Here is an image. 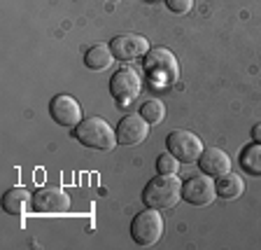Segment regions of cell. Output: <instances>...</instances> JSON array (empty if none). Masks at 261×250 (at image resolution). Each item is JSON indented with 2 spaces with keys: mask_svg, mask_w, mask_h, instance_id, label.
I'll return each mask as SVG.
<instances>
[{
  "mask_svg": "<svg viewBox=\"0 0 261 250\" xmlns=\"http://www.w3.org/2000/svg\"><path fill=\"white\" fill-rule=\"evenodd\" d=\"M182 196V183L175 173H159L142 190V201L147 208H173Z\"/></svg>",
  "mask_w": 261,
  "mask_h": 250,
  "instance_id": "1",
  "label": "cell"
},
{
  "mask_svg": "<svg viewBox=\"0 0 261 250\" xmlns=\"http://www.w3.org/2000/svg\"><path fill=\"white\" fill-rule=\"evenodd\" d=\"M75 138L89 150L108 152V150H114L117 129H112L103 117H87L75 126Z\"/></svg>",
  "mask_w": 261,
  "mask_h": 250,
  "instance_id": "2",
  "label": "cell"
},
{
  "mask_svg": "<svg viewBox=\"0 0 261 250\" xmlns=\"http://www.w3.org/2000/svg\"><path fill=\"white\" fill-rule=\"evenodd\" d=\"M145 71L156 84L168 87L175 84L179 77V63L175 59V54L166 47H152L145 54Z\"/></svg>",
  "mask_w": 261,
  "mask_h": 250,
  "instance_id": "3",
  "label": "cell"
},
{
  "mask_svg": "<svg viewBox=\"0 0 261 250\" xmlns=\"http://www.w3.org/2000/svg\"><path fill=\"white\" fill-rule=\"evenodd\" d=\"M130 236L138 245H156L163 236V218L159 208H145L130 224Z\"/></svg>",
  "mask_w": 261,
  "mask_h": 250,
  "instance_id": "4",
  "label": "cell"
},
{
  "mask_svg": "<svg viewBox=\"0 0 261 250\" xmlns=\"http://www.w3.org/2000/svg\"><path fill=\"white\" fill-rule=\"evenodd\" d=\"M166 147H168V152H173L179 162L185 164H191V162H198V157L203 154V143L201 138L191 133V131H173L168 138H166Z\"/></svg>",
  "mask_w": 261,
  "mask_h": 250,
  "instance_id": "5",
  "label": "cell"
},
{
  "mask_svg": "<svg viewBox=\"0 0 261 250\" xmlns=\"http://www.w3.org/2000/svg\"><path fill=\"white\" fill-rule=\"evenodd\" d=\"M140 89H142V82L140 75H138L133 68H121L112 75L110 80V94L114 96V101L121 105L130 103L133 98L140 96Z\"/></svg>",
  "mask_w": 261,
  "mask_h": 250,
  "instance_id": "6",
  "label": "cell"
},
{
  "mask_svg": "<svg viewBox=\"0 0 261 250\" xmlns=\"http://www.w3.org/2000/svg\"><path fill=\"white\" fill-rule=\"evenodd\" d=\"M217 196V187L212 183L210 175L201 173L189 178L182 185V199H185L189 206H210Z\"/></svg>",
  "mask_w": 261,
  "mask_h": 250,
  "instance_id": "7",
  "label": "cell"
},
{
  "mask_svg": "<svg viewBox=\"0 0 261 250\" xmlns=\"http://www.w3.org/2000/svg\"><path fill=\"white\" fill-rule=\"evenodd\" d=\"M112 54L117 61H136L149 52V40L136 33H121L112 40Z\"/></svg>",
  "mask_w": 261,
  "mask_h": 250,
  "instance_id": "8",
  "label": "cell"
},
{
  "mask_svg": "<svg viewBox=\"0 0 261 250\" xmlns=\"http://www.w3.org/2000/svg\"><path fill=\"white\" fill-rule=\"evenodd\" d=\"M33 208H35V213H44V215L65 213L70 208V196L61 187H42L33 194Z\"/></svg>",
  "mask_w": 261,
  "mask_h": 250,
  "instance_id": "9",
  "label": "cell"
},
{
  "mask_svg": "<svg viewBox=\"0 0 261 250\" xmlns=\"http://www.w3.org/2000/svg\"><path fill=\"white\" fill-rule=\"evenodd\" d=\"M49 112H51V120L61 126H68V129H75L82 122V108L72 96L68 94H59V96L51 98L49 103Z\"/></svg>",
  "mask_w": 261,
  "mask_h": 250,
  "instance_id": "10",
  "label": "cell"
},
{
  "mask_svg": "<svg viewBox=\"0 0 261 250\" xmlns=\"http://www.w3.org/2000/svg\"><path fill=\"white\" fill-rule=\"evenodd\" d=\"M149 133V122L142 115H126L117 124V143L119 145H140Z\"/></svg>",
  "mask_w": 261,
  "mask_h": 250,
  "instance_id": "11",
  "label": "cell"
},
{
  "mask_svg": "<svg viewBox=\"0 0 261 250\" xmlns=\"http://www.w3.org/2000/svg\"><path fill=\"white\" fill-rule=\"evenodd\" d=\"M198 169H201V173L210 175V178H219V175L231 171V159L219 147H207L198 157Z\"/></svg>",
  "mask_w": 261,
  "mask_h": 250,
  "instance_id": "12",
  "label": "cell"
},
{
  "mask_svg": "<svg viewBox=\"0 0 261 250\" xmlns=\"http://www.w3.org/2000/svg\"><path fill=\"white\" fill-rule=\"evenodd\" d=\"M28 203H31V192L26 187H12L3 194V208L10 215H23Z\"/></svg>",
  "mask_w": 261,
  "mask_h": 250,
  "instance_id": "13",
  "label": "cell"
},
{
  "mask_svg": "<svg viewBox=\"0 0 261 250\" xmlns=\"http://www.w3.org/2000/svg\"><path fill=\"white\" fill-rule=\"evenodd\" d=\"M215 187H217V196H222L224 201H233V199H238V196L245 192L243 178H240L238 173H231V171L219 175Z\"/></svg>",
  "mask_w": 261,
  "mask_h": 250,
  "instance_id": "14",
  "label": "cell"
},
{
  "mask_svg": "<svg viewBox=\"0 0 261 250\" xmlns=\"http://www.w3.org/2000/svg\"><path fill=\"white\" fill-rule=\"evenodd\" d=\"M114 61V54H112V47H108V44L98 42L93 44L91 49L87 52V56H84V63H87L89 71H105V68H110Z\"/></svg>",
  "mask_w": 261,
  "mask_h": 250,
  "instance_id": "15",
  "label": "cell"
},
{
  "mask_svg": "<svg viewBox=\"0 0 261 250\" xmlns=\"http://www.w3.org/2000/svg\"><path fill=\"white\" fill-rule=\"evenodd\" d=\"M240 166L252 175H261V143L247 145L240 152Z\"/></svg>",
  "mask_w": 261,
  "mask_h": 250,
  "instance_id": "16",
  "label": "cell"
},
{
  "mask_svg": "<svg viewBox=\"0 0 261 250\" xmlns=\"http://www.w3.org/2000/svg\"><path fill=\"white\" fill-rule=\"evenodd\" d=\"M140 115L154 126V124H159V122H163V117H166V105H163V101H159V98H149V101L142 103Z\"/></svg>",
  "mask_w": 261,
  "mask_h": 250,
  "instance_id": "17",
  "label": "cell"
},
{
  "mask_svg": "<svg viewBox=\"0 0 261 250\" xmlns=\"http://www.w3.org/2000/svg\"><path fill=\"white\" fill-rule=\"evenodd\" d=\"M156 169H159V173H177L179 171V159L175 157L173 152H163V154H159L156 157Z\"/></svg>",
  "mask_w": 261,
  "mask_h": 250,
  "instance_id": "18",
  "label": "cell"
},
{
  "mask_svg": "<svg viewBox=\"0 0 261 250\" xmlns=\"http://www.w3.org/2000/svg\"><path fill=\"white\" fill-rule=\"evenodd\" d=\"M166 5H168V10L175 12V14H187V12L194 7V0H166Z\"/></svg>",
  "mask_w": 261,
  "mask_h": 250,
  "instance_id": "19",
  "label": "cell"
},
{
  "mask_svg": "<svg viewBox=\"0 0 261 250\" xmlns=\"http://www.w3.org/2000/svg\"><path fill=\"white\" fill-rule=\"evenodd\" d=\"M252 136H254V141H256V143H261V124H256V126H254Z\"/></svg>",
  "mask_w": 261,
  "mask_h": 250,
  "instance_id": "20",
  "label": "cell"
}]
</instances>
